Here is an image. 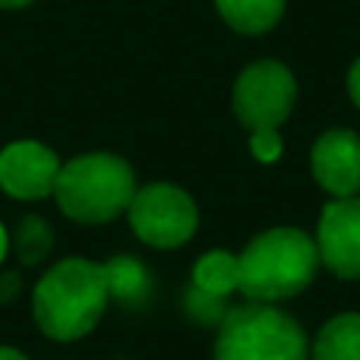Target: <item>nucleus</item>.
Here are the masks:
<instances>
[{
    "instance_id": "obj_7",
    "label": "nucleus",
    "mask_w": 360,
    "mask_h": 360,
    "mask_svg": "<svg viewBox=\"0 0 360 360\" xmlns=\"http://www.w3.org/2000/svg\"><path fill=\"white\" fill-rule=\"evenodd\" d=\"M319 266L338 278H360V199H332L319 215Z\"/></svg>"
},
{
    "instance_id": "obj_10",
    "label": "nucleus",
    "mask_w": 360,
    "mask_h": 360,
    "mask_svg": "<svg viewBox=\"0 0 360 360\" xmlns=\"http://www.w3.org/2000/svg\"><path fill=\"white\" fill-rule=\"evenodd\" d=\"M221 19L240 35H262L275 29L285 13V0H215Z\"/></svg>"
},
{
    "instance_id": "obj_13",
    "label": "nucleus",
    "mask_w": 360,
    "mask_h": 360,
    "mask_svg": "<svg viewBox=\"0 0 360 360\" xmlns=\"http://www.w3.org/2000/svg\"><path fill=\"white\" fill-rule=\"evenodd\" d=\"M105 275H108V291L114 297H124V300H133L146 291V269L139 266L136 259L130 256H117L105 266Z\"/></svg>"
},
{
    "instance_id": "obj_9",
    "label": "nucleus",
    "mask_w": 360,
    "mask_h": 360,
    "mask_svg": "<svg viewBox=\"0 0 360 360\" xmlns=\"http://www.w3.org/2000/svg\"><path fill=\"white\" fill-rule=\"evenodd\" d=\"M310 171L332 199L360 193V136L354 130H326L313 143Z\"/></svg>"
},
{
    "instance_id": "obj_1",
    "label": "nucleus",
    "mask_w": 360,
    "mask_h": 360,
    "mask_svg": "<svg viewBox=\"0 0 360 360\" xmlns=\"http://www.w3.org/2000/svg\"><path fill=\"white\" fill-rule=\"evenodd\" d=\"M108 297L111 291H108L105 266L73 256L41 275L32 294V316L48 338L76 342L98 326Z\"/></svg>"
},
{
    "instance_id": "obj_12",
    "label": "nucleus",
    "mask_w": 360,
    "mask_h": 360,
    "mask_svg": "<svg viewBox=\"0 0 360 360\" xmlns=\"http://www.w3.org/2000/svg\"><path fill=\"white\" fill-rule=\"evenodd\" d=\"M193 285L209 297H228L231 291L240 288L237 256L228 253V250H212V253L199 256L196 269H193Z\"/></svg>"
},
{
    "instance_id": "obj_16",
    "label": "nucleus",
    "mask_w": 360,
    "mask_h": 360,
    "mask_svg": "<svg viewBox=\"0 0 360 360\" xmlns=\"http://www.w3.org/2000/svg\"><path fill=\"white\" fill-rule=\"evenodd\" d=\"M0 360H29V357L16 348H0Z\"/></svg>"
},
{
    "instance_id": "obj_15",
    "label": "nucleus",
    "mask_w": 360,
    "mask_h": 360,
    "mask_svg": "<svg viewBox=\"0 0 360 360\" xmlns=\"http://www.w3.org/2000/svg\"><path fill=\"white\" fill-rule=\"evenodd\" d=\"M348 92H351V98H354V105L360 108V57L354 60V67H351V73H348Z\"/></svg>"
},
{
    "instance_id": "obj_8",
    "label": "nucleus",
    "mask_w": 360,
    "mask_h": 360,
    "mask_svg": "<svg viewBox=\"0 0 360 360\" xmlns=\"http://www.w3.org/2000/svg\"><path fill=\"white\" fill-rule=\"evenodd\" d=\"M60 162L54 149L35 139H19L0 152V186L16 199H44L54 193Z\"/></svg>"
},
{
    "instance_id": "obj_4",
    "label": "nucleus",
    "mask_w": 360,
    "mask_h": 360,
    "mask_svg": "<svg viewBox=\"0 0 360 360\" xmlns=\"http://www.w3.org/2000/svg\"><path fill=\"white\" fill-rule=\"evenodd\" d=\"M215 360H310L304 326L272 304L228 310L215 338Z\"/></svg>"
},
{
    "instance_id": "obj_11",
    "label": "nucleus",
    "mask_w": 360,
    "mask_h": 360,
    "mask_svg": "<svg viewBox=\"0 0 360 360\" xmlns=\"http://www.w3.org/2000/svg\"><path fill=\"white\" fill-rule=\"evenodd\" d=\"M313 360H360V313H338L319 329Z\"/></svg>"
},
{
    "instance_id": "obj_5",
    "label": "nucleus",
    "mask_w": 360,
    "mask_h": 360,
    "mask_svg": "<svg viewBox=\"0 0 360 360\" xmlns=\"http://www.w3.org/2000/svg\"><path fill=\"white\" fill-rule=\"evenodd\" d=\"M130 228L149 247L174 250L184 247L199 228L196 202L186 190L174 184H149L139 186L130 209Z\"/></svg>"
},
{
    "instance_id": "obj_2",
    "label": "nucleus",
    "mask_w": 360,
    "mask_h": 360,
    "mask_svg": "<svg viewBox=\"0 0 360 360\" xmlns=\"http://www.w3.org/2000/svg\"><path fill=\"white\" fill-rule=\"evenodd\" d=\"M240 288L256 304H278L297 297L313 285L319 269V250L307 231L272 228L256 234L240 256Z\"/></svg>"
},
{
    "instance_id": "obj_18",
    "label": "nucleus",
    "mask_w": 360,
    "mask_h": 360,
    "mask_svg": "<svg viewBox=\"0 0 360 360\" xmlns=\"http://www.w3.org/2000/svg\"><path fill=\"white\" fill-rule=\"evenodd\" d=\"M4 256H6V231L0 224V262H4Z\"/></svg>"
},
{
    "instance_id": "obj_6",
    "label": "nucleus",
    "mask_w": 360,
    "mask_h": 360,
    "mask_svg": "<svg viewBox=\"0 0 360 360\" xmlns=\"http://www.w3.org/2000/svg\"><path fill=\"white\" fill-rule=\"evenodd\" d=\"M297 82L278 60H256L234 82V114L250 133L278 130L294 111Z\"/></svg>"
},
{
    "instance_id": "obj_14",
    "label": "nucleus",
    "mask_w": 360,
    "mask_h": 360,
    "mask_svg": "<svg viewBox=\"0 0 360 360\" xmlns=\"http://www.w3.org/2000/svg\"><path fill=\"white\" fill-rule=\"evenodd\" d=\"M281 136L278 130H253V136H250V152H253L256 162L262 165H272L281 158Z\"/></svg>"
},
{
    "instance_id": "obj_17",
    "label": "nucleus",
    "mask_w": 360,
    "mask_h": 360,
    "mask_svg": "<svg viewBox=\"0 0 360 360\" xmlns=\"http://www.w3.org/2000/svg\"><path fill=\"white\" fill-rule=\"evenodd\" d=\"M25 4H32V0H0V6H6V10H19Z\"/></svg>"
},
{
    "instance_id": "obj_3",
    "label": "nucleus",
    "mask_w": 360,
    "mask_h": 360,
    "mask_svg": "<svg viewBox=\"0 0 360 360\" xmlns=\"http://www.w3.org/2000/svg\"><path fill=\"white\" fill-rule=\"evenodd\" d=\"M136 196V174L120 155L92 152L67 162L57 174L54 199L60 212L82 224L114 221Z\"/></svg>"
}]
</instances>
